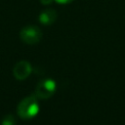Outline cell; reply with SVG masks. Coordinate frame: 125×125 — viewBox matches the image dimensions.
<instances>
[{
    "mask_svg": "<svg viewBox=\"0 0 125 125\" xmlns=\"http://www.w3.org/2000/svg\"><path fill=\"white\" fill-rule=\"evenodd\" d=\"M38 111L39 104L35 95L26 97L21 100L17 107V113L22 119H31L38 113Z\"/></svg>",
    "mask_w": 125,
    "mask_h": 125,
    "instance_id": "cell-1",
    "label": "cell"
},
{
    "mask_svg": "<svg viewBox=\"0 0 125 125\" xmlns=\"http://www.w3.org/2000/svg\"><path fill=\"white\" fill-rule=\"evenodd\" d=\"M20 38L22 42L29 45H33L41 40L42 31L36 25H27L22 27L20 31Z\"/></svg>",
    "mask_w": 125,
    "mask_h": 125,
    "instance_id": "cell-2",
    "label": "cell"
},
{
    "mask_svg": "<svg viewBox=\"0 0 125 125\" xmlns=\"http://www.w3.org/2000/svg\"><path fill=\"white\" fill-rule=\"evenodd\" d=\"M56 92V82L53 79H43L41 80L35 88V96L37 99L46 100L51 98Z\"/></svg>",
    "mask_w": 125,
    "mask_h": 125,
    "instance_id": "cell-3",
    "label": "cell"
},
{
    "mask_svg": "<svg viewBox=\"0 0 125 125\" xmlns=\"http://www.w3.org/2000/svg\"><path fill=\"white\" fill-rule=\"evenodd\" d=\"M31 70H32L31 65L27 61H20L15 64L13 68V73L16 79L23 80L29 76Z\"/></svg>",
    "mask_w": 125,
    "mask_h": 125,
    "instance_id": "cell-4",
    "label": "cell"
},
{
    "mask_svg": "<svg viewBox=\"0 0 125 125\" xmlns=\"http://www.w3.org/2000/svg\"><path fill=\"white\" fill-rule=\"evenodd\" d=\"M57 20V12L54 9H46L39 15V21L42 24L49 25L55 22Z\"/></svg>",
    "mask_w": 125,
    "mask_h": 125,
    "instance_id": "cell-5",
    "label": "cell"
},
{
    "mask_svg": "<svg viewBox=\"0 0 125 125\" xmlns=\"http://www.w3.org/2000/svg\"><path fill=\"white\" fill-rule=\"evenodd\" d=\"M1 125H16V120L15 117L11 114L6 115L5 117H3L2 121H1Z\"/></svg>",
    "mask_w": 125,
    "mask_h": 125,
    "instance_id": "cell-6",
    "label": "cell"
},
{
    "mask_svg": "<svg viewBox=\"0 0 125 125\" xmlns=\"http://www.w3.org/2000/svg\"><path fill=\"white\" fill-rule=\"evenodd\" d=\"M55 1L58 2V3H60V4H67V3L72 2L73 0H55Z\"/></svg>",
    "mask_w": 125,
    "mask_h": 125,
    "instance_id": "cell-7",
    "label": "cell"
},
{
    "mask_svg": "<svg viewBox=\"0 0 125 125\" xmlns=\"http://www.w3.org/2000/svg\"><path fill=\"white\" fill-rule=\"evenodd\" d=\"M41 1V3L43 4V5H48V4H50L53 0H40Z\"/></svg>",
    "mask_w": 125,
    "mask_h": 125,
    "instance_id": "cell-8",
    "label": "cell"
}]
</instances>
